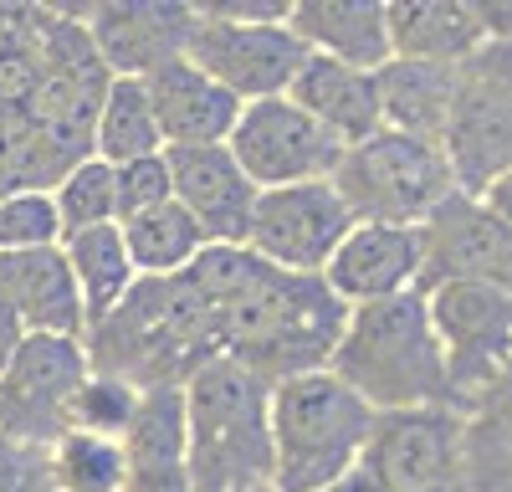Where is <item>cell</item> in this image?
<instances>
[{
	"instance_id": "ab89813d",
	"label": "cell",
	"mask_w": 512,
	"mask_h": 492,
	"mask_svg": "<svg viewBox=\"0 0 512 492\" xmlns=\"http://www.w3.org/2000/svg\"><path fill=\"white\" fill-rule=\"evenodd\" d=\"M246 492H272V487H246Z\"/></svg>"
},
{
	"instance_id": "e575fe53",
	"label": "cell",
	"mask_w": 512,
	"mask_h": 492,
	"mask_svg": "<svg viewBox=\"0 0 512 492\" xmlns=\"http://www.w3.org/2000/svg\"><path fill=\"white\" fill-rule=\"evenodd\" d=\"M164 200H169V164H164V154L113 164V216H118V226L154 211V205H164Z\"/></svg>"
},
{
	"instance_id": "d4e9b609",
	"label": "cell",
	"mask_w": 512,
	"mask_h": 492,
	"mask_svg": "<svg viewBox=\"0 0 512 492\" xmlns=\"http://www.w3.org/2000/svg\"><path fill=\"white\" fill-rule=\"evenodd\" d=\"M62 257L72 267V282H77V298H82V318H88V328L103 313H113L123 303L128 287L139 282L118 226H93V231L62 236Z\"/></svg>"
},
{
	"instance_id": "74e56055",
	"label": "cell",
	"mask_w": 512,
	"mask_h": 492,
	"mask_svg": "<svg viewBox=\"0 0 512 492\" xmlns=\"http://www.w3.org/2000/svg\"><path fill=\"white\" fill-rule=\"evenodd\" d=\"M21 339H26V323H21V313L11 308V298L0 293V369L11 364V354L21 349Z\"/></svg>"
},
{
	"instance_id": "6da1fadb",
	"label": "cell",
	"mask_w": 512,
	"mask_h": 492,
	"mask_svg": "<svg viewBox=\"0 0 512 492\" xmlns=\"http://www.w3.org/2000/svg\"><path fill=\"white\" fill-rule=\"evenodd\" d=\"M93 375L128 390H180L195 369L221 359V313L180 277H139L113 313L82 334Z\"/></svg>"
},
{
	"instance_id": "4316f807",
	"label": "cell",
	"mask_w": 512,
	"mask_h": 492,
	"mask_svg": "<svg viewBox=\"0 0 512 492\" xmlns=\"http://www.w3.org/2000/svg\"><path fill=\"white\" fill-rule=\"evenodd\" d=\"M118 236H123L128 262H134L139 277H180V272L205 252L200 226L180 211L175 200H164V205H154V211L123 221Z\"/></svg>"
},
{
	"instance_id": "cb8c5ba5",
	"label": "cell",
	"mask_w": 512,
	"mask_h": 492,
	"mask_svg": "<svg viewBox=\"0 0 512 492\" xmlns=\"http://www.w3.org/2000/svg\"><path fill=\"white\" fill-rule=\"evenodd\" d=\"M374 93H379V123L384 129L425 139V144L441 149V129H446L451 93H456V67L390 57L374 72Z\"/></svg>"
},
{
	"instance_id": "8992f818",
	"label": "cell",
	"mask_w": 512,
	"mask_h": 492,
	"mask_svg": "<svg viewBox=\"0 0 512 492\" xmlns=\"http://www.w3.org/2000/svg\"><path fill=\"white\" fill-rule=\"evenodd\" d=\"M425 298V318L446 359V410L472 416L507 400L512 293L492 282H441Z\"/></svg>"
},
{
	"instance_id": "1f68e13d",
	"label": "cell",
	"mask_w": 512,
	"mask_h": 492,
	"mask_svg": "<svg viewBox=\"0 0 512 492\" xmlns=\"http://www.w3.org/2000/svg\"><path fill=\"white\" fill-rule=\"evenodd\" d=\"M262 272H267V262L256 257L251 246H205V252L185 267V282L221 313V308H231Z\"/></svg>"
},
{
	"instance_id": "2e32d148",
	"label": "cell",
	"mask_w": 512,
	"mask_h": 492,
	"mask_svg": "<svg viewBox=\"0 0 512 492\" xmlns=\"http://www.w3.org/2000/svg\"><path fill=\"white\" fill-rule=\"evenodd\" d=\"M169 164V200L200 226L205 246H246L256 190L226 144L210 149H164Z\"/></svg>"
},
{
	"instance_id": "277c9868",
	"label": "cell",
	"mask_w": 512,
	"mask_h": 492,
	"mask_svg": "<svg viewBox=\"0 0 512 492\" xmlns=\"http://www.w3.org/2000/svg\"><path fill=\"white\" fill-rule=\"evenodd\" d=\"M328 375L349 385L374 416L446 405V359L431 334V318H425V298L410 287L400 298L349 308Z\"/></svg>"
},
{
	"instance_id": "d590c367",
	"label": "cell",
	"mask_w": 512,
	"mask_h": 492,
	"mask_svg": "<svg viewBox=\"0 0 512 492\" xmlns=\"http://www.w3.org/2000/svg\"><path fill=\"white\" fill-rule=\"evenodd\" d=\"M0 492H57L52 487V446H31L0 431Z\"/></svg>"
},
{
	"instance_id": "f35d334b",
	"label": "cell",
	"mask_w": 512,
	"mask_h": 492,
	"mask_svg": "<svg viewBox=\"0 0 512 492\" xmlns=\"http://www.w3.org/2000/svg\"><path fill=\"white\" fill-rule=\"evenodd\" d=\"M323 492H384V487H379V482H374V477H369L364 467H354V472H344L338 482H328Z\"/></svg>"
},
{
	"instance_id": "8d00e7d4",
	"label": "cell",
	"mask_w": 512,
	"mask_h": 492,
	"mask_svg": "<svg viewBox=\"0 0 512 492\" xmlns=\"http://www.w3.org/2000/svg\"><path fill=\"white\" fill-rule=\"evenodd\" d=\"M26 190V129L16 118H0V195Z\"/></svg>"
},
{
	"instance_id": "30bf717a",
	"label": "cell",
	"mask_w": 512,
	"mask_h": 492,
	"mask_svg": "<svg viewBox=\"0 0 512 492\" xmlns=\"http://www.w3.org/2000/svg\"><path fill=\"white\" fill-rule=\"evenodd\" d=\"M82 380H88L82 339L26 334L0 369V431L31 446H57L72 431V400Z\"/></svg>"
},
{
	"instance_id": "d6a6232c",
	"label": "cell",
	"mask_w": 512,
	"mask_h": 492,
	"mask_svg": "<svg viewBox=\"0 0 512 492\" xmlns=\"http://www.w3.org/2000/svg\"><path fill=\"white\" fill-rule=\"evenodd\" d=\"M62 246V221L47 190H11L0 195V252H36Z\"/></svg>"
},
{
	"instance_id": "5bb4252c",
	"label": "cell",
	"mask_w": 512,
	"mask_h": 492,
	"mask_svg": "<svg viewBox=\"0 0 512 492\" xmlns=\"http://www.w3.org/2000/svg\"><path fill=\"white\" fill-rule=\"evenodd\" d=\"M456 441H461V416L446 410V405L379 410L374 426H369V441L359 451V467L384 492L461 487V477H456Z\"/></svg>"
},
{
	"instance_id": "7a4b0ae2",
	"label": "cell",
	"mask_w": 512,
	"mask_h": 492,
	"mask_svg": "<svg viewBox=\"0 0 512 492\" xmlns=\"http://www.w3.org/2000/svg\"><path fill=\"white\" fill-rule=\"evenodd\" d=\"M344 318L349 308L328 293L323 277L267 267L231 308H221V354L246 364L267 385L318 375L333 359Z\"/></svg>"
},
{
	"instance_id": "484cf974",
	"label": "cell",
	"mask_w": 512,
	"mask_h": 492,
	"mask_svg": "<svg viewBox=\"0 0 512 492\" xmlns=\"http://www.w3.org/2000/svg\"><path fill=\"white\" fill-rule=\"evenodd\" d=\"M149 154H164V139H159L144 82L113 77L103 103H98V118H93V159L128 164V159H149Z\"/></svg>"
},
{
	"instance_id": "d6986e66",
	"label": "cell",
	"mask_w": 512,
	"mask_h": 492,
	"mask_svg": "<svg viewBox=\"0 0 512 492\" xmlns=\"http://www.w3.org/2000/svg\"><path fill=\"white\" fill-rule=\"evenodd\" d=\"M144 93H149V108H154V123H159V139L164 149H210V144H226L236 118H241V103L216 88L200 67H190L185 57L169 62L159 72L144 77Z\"/></svg>"
},
{
	"instance_id": "3957f363",
	"label": "cell",
	"mask_w": 512,
	"mask_h": 492,
	"mask_svg": "<svg viewBox=\"0 0 512 492\" xmlns=\"http://www.w3.org/2000/svg\"><path fill=\"white\" fill-rule=\"evenodd\" d=\"M185 400V467L195 492L272 487V385L236 359H210L180 385Z\"/></svg>"
},
{
	"instance_id": "7c38bea8",
	"label": "cell",
	"mask_w": 512,
	"mask_h": 492,
	"mask_svg": "<svg viewBox=\"0 0 512 492\" xmlns=\"http://www.w3.org/2000/svg\"><path fill=\"white\" fill-rule=\"evenodd\" d=\"M349 226H354V216L344 211V200L333 195L328 180H318V185H282V190L256 195L246 246L277 272L323 277L328 257L338 252V241L349 236Z\"/></svg>"
},
{
	"instance_id": "83f0119b",
	"label": "cell",
	"mask_w": 512,
	"mask_h": 492,
	"mask_svg": "<svg viewBox=\"0 0 512 492\" xmlns=\"http://www.w3.org/2000/svg\"><path fill=\"white\" fill-rule=\"evenodd\" d=\"M47 6H6L0 0V118H26L41 88V52H47Z\"/></svg>"
},
{
	"instance_id": "ba28073f",
	"label": "cell",
	"mask_w": 512,
	"mask_h": 492,
	"mask_svg": "<svg viewBox=\"0 0 512 492\" xmlns=\"http://www.w3.org/2000/svg\"><path fill=\"white\" fill-rule=\"evenodd\" d=\"M441 159L456 195L482 200L507 185L512 164V47L487 41L456 67V93L441 129Z\"/></svg>"
},
{
	"instance_id": "8fae6325",
	"label": "cell",
	"mask_w": 512,
	"mask_h": 492,
	"mask_svg": "<svg viewBox=\"0 0 512 492\" xmlns=\"http://www.w3.org/2000/svg\"><path fill=\"white\" fill-rule=\"evenodd\" d=\"M231 159L241 164V175L256 185V190H282V185H318L333 175L338 144L328 129L292 108L287 98H262V103H246L236 129L226 139Z\"/></svg>"
},
{
	"instance_id": "44dd1931",
	"label": "cell",
	"mask_w": 512,
	"mask_h": 492,
	"mask_svg": "<svg viewBox=\"0 0 512 492\" xmlns=\"http://www.w3.org/2000/svg\"><path fill=\"white\" fill-rule=\"evenodd\" d=\"M0 293L21 313L26 334H52V339H82L88 318L62 246H36V252H0Z\"/></svg>"
},
{
	"instance_id": "f1b7e54d",
	"label": "cell",
	"mask_w": 512,
	"mask_h": 492,
	"mask_svg": "<svg viewBox=\"0 0 512 492\" xmlns=\"http://www.w3.org/2000/svg\"><path fill=\"white\" fill-rule=\"evenodd\" d=\"M456 477L466 492H507V400L461 416Z\"/></svg>"
},
{
	"instance_id": "52a82bcc",
	"label": "cell",
	"mask_w": 512,
	"mask_h": 492,
	"mask_svg": "<svg viewBox=\"0 0 512 492\" xmlns=\"http://www.w3.org/2000/svg\"><path fill=\"white\" fill-rule=\"evenodd\" d=\"M333 195L344 200V211L364 226H420L441 200L456 195L451 170L436 144L395 134V129H374L369 139L349 144L338 154Z\"/></svg>"
},
{
	"instance_id": "7402d4cb",
	"label": "cell",
	"mask_w": 512,
	"mask_h": 492,
	"mask_svg": "<svg viewBox=\"0 0 512 492\" xmlns=\"http://www.w3.org/2000/svg\"><path fill=\"white\" fill-rule=\"evenodd\" d=\"M287 31L313 57L359 72H379L390 62V31H384L379 0H297V6H287Z\"/></svg>"
},
{
	"instance_id": "603a6c76",
	"label": "cell",
	"mask_w": 512,
	"mask_h": 492,
	"mask_svg": "<svg viewBox=\"0 0 512 492\" xmlns=\"http://www.w3.org/2000/svg\"><path fill=\"white\" fill-rule=\"evenodd\" d=\"M292 108H303L318 129H328L338 144H359L369 139L379 123V93H374V72H359V67H344V62H328V57H303L297 77L287 82L282 93Z\"/></svg>"
},
{
	"instance_id": "e0dca14e",
	"label": "cell",
	"mask_w": 512,
	"mask_h": 492,
	"mask_svg": "<svg viewBox=\"0 0 512 492\" xmlns=\"http://www.w3.org/2000/svg\"><path fill=\"white\" fill-rule=\"evenodd\" d=\"M390 57L461 67L487 41H507V6L487 11L477 0H395L384 6Z\"/></svg>"
},
{
	"instance_id": "4fadbf2b",
	"label": "cell",
	"mask_w": 512,
	"mask_h": 492,
	"mask_svg": "<svg viewBox=\"0 0 512 492\" xmlns=\"http://www.w3.org/2000/svg\"><path fill=\"white\" fill-rule=\"evenodd\" d=\"M308 47L287 31V21H262V26H231V21H195V36L185 47V62L200 67L216 88H226L241 108L282 98L287 82L303 67Z\"/></svg>"
},
{
	"instance_id": "9c48e42d",
	"label": "cell",
	"mask_w": 512,
	"mask_h": 492,
	"mask_svg": "<svg viewBox=\"0 0 512 492\" xmlns=\"http://www.w3.org/2000/svg\"><path fill=\"white\" fill-rule=\"evenodd\" d=\"M420 241V277L415 293L441 282H492L512 287V226H507V185L482 200L451 195L415 226Z\"/></svg>"
},
{
	"instance_id": "9a60e30c",
	"label": "cell",
	"mask_w": 512,
	"mask_h": 492,
	"mask_svg": "<svg viewBox=\"0 0 512 492\" xmlns=\"http://www.w3.org/2000/svg\"><path fill=\"white\" fill-rule=\"evenodd\" d=\"M93 52L113 77H149L169 62H180L195 36V6L185 0H103L77 11Z\"/></svg>"
},
{
	"instance_id": "ac0fdd59",
	"label": "cell",
	"mask_w": 512,
	"mask_h": 492,
	"mask_svg": "<svg viewBox=\"0 0 512 492\" xmlns=\"http://www.w3.org/2000/svg\"><path fill=\"white\" fill-rule=\"evenodd\" d=\"M420 277V241L410 226H364L354 221L349 236L338 241V252L323 267L328 293L344 308L384 303L410 293Z\"/></svg>"
},
{
	"instance_id": "f546056e",
	"label": "cell",
	"mask_w": 512,
	"mask_h": 492,
	"mask_svg": "<svg viewBox=\"0 0 512 492\" xmlns=\"http://www.w3.org/2000/svg\"><path fill=\"white\" fill-rule=\"evenodd\" d=\"M52 487L57 492H123V446L108 436L67 431L52 446Z\"/></svg>"
},
{
	"instance_id": "836d02e7",
	"label": "cell",
	"mask_w": 512,
	"mask_h": 492,
	"mask_svg": "<svg viewBox=\"0 0 512 492\" xmlns=\"http://www.w3.org/2000/svg\"><path fill=\"white\" fill-rule=\"evenodd\" d=\"M134 405H139V390H128L123 380H108V375H93L82 380L77 400H72V431H88V436H108L118 441L134 421Z\"/></svg>"
},
{
	"instance_id": "5b68a950",
	"label": "cell",
	"mask_w": 512,
	"mask_h": 492,
	"mask_svg": "<svg viewBox=\"0 0 512 492\" xmlns=\"http://www.w3.org/2000/svg\"><path fill=\"white\" fill-rule=\"evenodd\" d=\"M272 492H323L359 467L374 410L328 369L272 385Z\"/></svg>"
},
{
	"instance_id": "4dcf8cb0",
	"label": "cell",
	"mask_w": 512,
	"mask_h": 492,
	"mask_svg": "<svg viewBox=\"0 0 512 492\" xmlns=\"http://www.w3.org/2000/svg\"><path fill=\"white\" fill-rule=\"evenodd\" d=\"M52 205H57L62 236L93 231V226H118V216H113V164H103V159L72 164V170L52 185Z\"/></svg>"
},
{
	"instance_id": "ffe728a7",
	"label": "cell",
	"mask_w": 512,
	"mask_h": 492,
	"mask_svg": "<svg viewBox=\"0 0 512 492\" xmlns=\"http://www.w3.org/2000/svg\"><path fill=\"white\" fill-rule=\"evenodd\" d=\"M118 446H123V492H195L185 467L180 390H144Z\"/></svg>"
}]
</instances>
